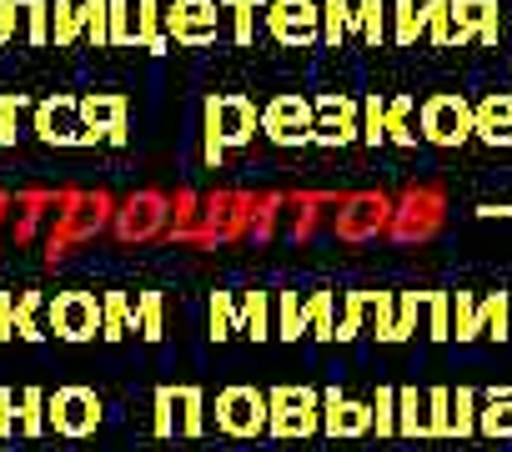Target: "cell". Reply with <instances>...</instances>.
<instances>
[{"label": "cell", "mask_w": 512, "mask_h": 452, "mask_svg": "<svg viewBox=\"0 0 512 452\" xmlns=\"http://www.w3.org/2000/svg\"><path fill=\"white\" fill-rule=\"evenodd\" d=\"M96 332H101V302H96V292H56L46 302V337L91 342Z\"/></svg>", "instance_id": "obj_1"}, {"label": "cell", "mask_w": 512, "mask_h": 452, "mask_svg": "<svg viewBox=\"0 0 512 452\" xmlns=\"http://www.w3.org/2000/svg\"><path fill=\"white\" fill-rule=\"evenodd\" d=\"M31 131L46 141V146H96V136L86 131V121H81V101L76 96H46V101H36V121H31Z\"/></svg>", "instance_id": "obj_2"}, {"label": "cell", "mask_w": 512, "mask_h": 452, "mask_svg": "<svg viewBox=\"0 0 512 452\" xmlns=\"http://www.w3.org/2000/svg\"><path fill=\"white\" fill-rule=\"evenodd\" d=\"M101 422V397L91 387H56L46 397V427H56L61 437H86Z\"/></svg>", "instance_id": "obj_3"}, {"label": "cell", "mask_w": 512, "mask_h": 452, "mask_svg": "<svg viewBox=\"0 0 512 452\" xmlns=\"http://www.w3.org/2000/svg\"><path fill=\"white\" fill-rule=\"evenodd\" d=\"M256 131V111L241 101V96H216L206 106V156L216 161L226 146H241L246 136Z\"/></svg>", "instance_id": "obj_4"}, {"label": "cell", "mask_w": 512, "mask_h": 452, "mask_svg": "<svg viewBox=\"0 0 512 452\" xmlns=\"http://www.w3.org/2000/svg\"><path fill=\"white\" fill-rule=\"evenodd\" d=\"M166 26H171L176 41L206 46L216 36V6H211V0H176V6L166 11Z\"/></svg>", "instance_id": "obj_5"}, {"label": "cell", "mask_w": 512, "mask_h": 452, "mask_svg": "<svg viewBox=\"0 0 512 452\" xmlns=\"http://www.w3.org/2000/svg\"><path fill=\"white\" fill-rule=\"evenodd\" d=\"M81 121L96 141H126V101L121 96H106V91H91L81 101Z\"/></svg>", "instance_id": "obj_6"}, {"label": "cell", "mask_w": 512, "mask_h": 452, "mask_svg": "<svg viewBox=\"0 0 512 452\" xmlns=\"http://www.w3.org/2000/svg\"><path fill=\"white\" fill-rule=\"evenodd\" d=\"M216 412H221V427H226V432H256V427L267 422V402L256 397V392H246V387L226 392V397L216 402Z\"/></svg>", "instance_id": "obj_7"}, {"label": "cell", "mask_w": 512, "mask_h": 452, "mask_svg": "<svg viewBox=\"0 0 512 452\" xmlns=\"http://www.w3.org/2000/svg\"><path fill=\"white\" fill-rule=\"evenodd\" d=\"M307 121H312V106L307 101H292V96H282L272 111H267V131L277 136V141H302L307 136Z\"/></svg>", "instance_id": "obj_8"}, {"label": "cell", "mask_w": 512, "mask_h": 452, "mask_svg": "<svg viewBox=\"0 0 512 452\" xmlns=\"http://www.w3.org/2000/svg\"><path fill=\"white\" fill-rule=\"evenodd\" d=\"M312 21H317L312 0H282V6L272 11V31L282 41H312Z\"/></svg>", "instance_id": "obj_9"}, {"label": "cell", "mask_w": 512, "mask_h": 452, "mask_svg": "<svg viewBox=\"0 0 512 452\" xmlns=\"http://www.w3.org/2000/svg\"><path fill=\"white\" fill-rule=\"evenodd\" d=\"M272 407H277V417H272L277 432H307L312 427V397L307 392H277Z\"/></svg>", "instance_id": "obj_10"}, {"label": "cell", "mask_w": 512, "mask_h": 452, "mask_svg": "<svg viewBox=\"0 0 512 452\" xmlns=\"http://www.w3.org/2000/svg\"><path fill=\"white\" fill-rule=\"evenodd\" d=\"M81 36V0H51V41L71 46Z\"/></svg>", "instance_id": "obj_11"}, {"label": "cell", "mask_w": 512, "mask_h": 452, "mask_svg": "<svg viewBox=\"0 0 512 452\" xmlns=\"http://www.w3.org/2000/svg\"><path fill=\"white\" fill-rule=\"evenodd\" d=\"M81 36L91 46L111 41V0H81Z\"/></svg>", "instance_id": "obj_12"}, {"label": "cell", "mask_w": 512, "mask_h": 452, "mask_svg": "<svg viewBox=\"0 0 512 452\" xmlns=\"http://www.w3.org/2000/svg\"><path fill=\"white\" fill-rule=\"evenodd\" d=\"M41 292H21L16 297V337H26V342H41L46 337V322H41Z\"/></svg>", "instance_id": "obj_13"}, {"label": "cell", "mask_w": 512, "mask_h": 452, "mask_svg": "<svg viewBox=\"0 0 512 452\" xmlns=\"http://www.w3.org/2000/svg\"><path fill=\"white\" fill-rule=\"evenodd\" d=\"M16 407H21V437H41L46 432V392L41 387H26L16 397Z\"/></svg>", "instance_id": "obj_14"}, {"label": "cell", "mask_w": 512, "mask_h": 452, "mask_svg": "<svg viewBox=\"0 0 512 452\" xmlns=\"http://www.w3.org/2000/svg\"><path fill=\"white\" fill-rule=\"evenodd\" d=\"M21 111H26V96H21V91H0V146H16V136H21Z\"/></svg>", "instance_id": "obj_15"}, {"label": "cell", "mask_w": 512, "mask_h": 452, "mask_svg": "<svg viewBox=\"0 0 512 452\" xmlns=\"http://www.w3.org/2000/svg\"><path fill=\"white\" fill-rule=\"evenodd\" d=\"M126 327H131L126 297H121V292H106V297H101V337H126Z\"/></svg>", "instance_id": "obj_16"}, {"label": "cell", "mask_w": 512, "mask_h": 452, "mask_svg": "<svg viewBox=\"0 0 512 452\" xmlns=\"http://www.w3.org/2000/svg\"><path fill=\"white\" fill-rule=\"evenodd\" d=\"M26 41L51 46V0H26Z\"/></svg>", "instance_id": "obj_17"}, {"label": "cell", "mask_w": 512, "mask_h": 452, "mask_svg": "<svg viewBox=\"0 0 512 452\" xmlns=\"http://www.w3.org/2000/svg\"><path fill=\"white\" fill-rule=\"evenodd\" d=\"M136 41L146 51H161V31H156V0H141L136 6Z\"/></svg>", "instance_id": "obj_18"}, {"label": "cell", "mask_w": 512, "mask_h": 452, "mask_svg": "<svg viewBox=\"0 0 512 452\" xmlns=\"http://www.w3.org/2000/svg\"><path fill=\"white\" fill-rule=\"evenodd\" d=\"M26 26V0H0V46H11Z\"/></svg>", "instance_id": "obj_19"}, {"label": "cell", "mask_w": 512, "mask_h": 452, "mask_svg": "<svg viewBox=\"0 0 512 452\" xmlns=\"http://www.w3.org/2000/svg\"><path fill=\"white\" fill-rule=\"evenodd\" d=\"M21 432V412H16V392L0 387V442H11Z\"/></svg>", "instance_id": "obj_20"}, {"label": "cell", "mask_w": 512, "mask_h": 452, "mask_svg": "<svg viewBox=\"0 0 512 452\" xmlns=\"http://www.w3.org/2000/svg\"><path fill=\"white\" fill-rule=\"evenodd\" d=\"M327 407H332V417H327V422H332V432H357V427H362V412H357L352 402H342V397H332Z\"/></svg>", "instance_id": "obj_21"}, {"label": "cell", "mask_w": 512, "mask_h": 452, "mask_svg": "<svg viewBox=\"0 0 512 452\" xmlns=\"http://www.w3.org/2000/svg\"><path fill=\"white\" fill-rule=\"evenodd\" d=\"M136 317H141V332H146V337H161V302H156L151 292L141 297V307H136Z\"/></svg>", "instance_id": "obj_22"}, {"label": "cell", "mask_w": 512, "mask_h": 452, "mask_svg": "<svg viewBox=\"0 0 512 452\" xmlns=\"http://www.w3.org/2000/svg\"><path fill=\"white\" fill-rule=\"evenodd\" d=\"M0 342H16V292H0Z\"/></svg>", "instance_id": "obj_23"}, {"label": "cell", "mask_w": 512, "mask_h": 452, "mask_svg": "<svg viewBox=\"0 0 512 452\" xmlns=\"http://www.w3.org/2000/svg\"><path fill=\"white\" fill-rule=\"evenodd\" d=\"M181 407H186V417H181V427H186V432H201V397H196L191 387L181 392Z\"/></svg>", "instance_id": "obj_24"}, {"label": "cell", "mask_w": 512, "mask_h": 452, "mask_svg": "<svg viewBox=\"0 0 512 452\" xmlns=\"http://www.w3.org/2000/svg\"><path fill=\"white\" fill-rule=\"evenodd\" d=\"M126 0H111V41H131V26H126Z\"/></svg>", "instance_id": "obj_25"}, {"label": "cell", "mask_w": 512, "mask_h": 452, "mask_svg": "<svg viewBox=\"0 0 512 452\" xmlns=\"http://www.w3.org/2000/svg\"><path fill=\"white\" fill-rule=\"evenodd\" d=\"M171 402H176V392H156V432H171Z\"/></svg>", "instance_id": "obj_26"}, {"label": "cell", "mask_w": 512, "mask_h": 452, "mask_svg": "<svg viewBox=\"0 0 512 452\" xmlns=\"http://www.w3.org/2000/svg\"><path fill=\"white\" fill-rule=\"evenodd\" d=\"M231 11H236V36L246 41L251 36V0H231Z\"/></svg>", "instance_id": "obj_27"}, {"label": "cell", "mask_w": 512, "mask_h": 452, "mask_svg": "<svg viewBox=\"0 0 512 452\" xmlns=\"http://www.w3.org/2000/svg\"><path fill=\"white\" fill-rule=\"evenodd\" d=\"M211 322H216V337L226 332V322H231V307H226V297H216L211 302Z\"/></svg>", "instance_id": "obj_28"}]
</instances>
